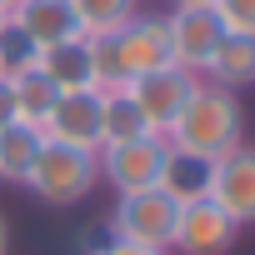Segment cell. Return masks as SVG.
<instances>
[{"mask_svg":"<svg viewBox=\"0 0 255 255\" xmlns=\"http://www.w3.org/2000/svg\"><path fill=\"white\" fill-rule=\"evenodd\" d=\"M240 140H245L240 95L225 90V85H210V80H200L190 90L185 110L175 115V125L165 130V145L170 150H185V155H200V160H220Z\"/></svg>","mask_w":255,"mask_h":255,"instance_id":"6da1fadb","label":"cell"},{"mask_svg":"<svg viewBox=\"0 0 255 255\" xmlns=\"http://www.w3.org/2000/svg\"><path fill=\"white\" fill-rule=\"evenodd\" d=\"M200 85V75L195 70H185V65H160V70H150V75H135V80H125V95L135 100V110L145 115V125L155 135H165L170 125H175V115L185 110V100H190V90Z\"/></svg>","mask_w":255,"mask_h":255,"instance_id":"8992f818","label":"cell"},{"mask_svg":"<svg viewBox=\"0 0 255 255\" xmlns=\"http://www.w3.org/2000/svg\"><path fill=\"white\" fill-rule=\"evenodd\" d=\"M175 5H210V0H175Z\"/></svg>","mask_w":255,"mask_h":255,"instance_id":"603a6c76","label":"cell"},{"mask_svg":"<svg viewBox=\"0 0 255 255\" xmlns=\"http://www.w3.org/2000/svg\"><path fill=\"white\" fill-rule=\"evenodd\" d=\"M80 35H110L135 15V0H70Z\"/></svg>","mask_w":255,"mask_h":255,"instance_id":"ac0fdd59","label":"cell"},{"mask_svg":"<svg viewBox=\"0 0 255 255\" xmlns=\"http://www.w3.org/2000/svg\"><path fill=\"white\" fill-rule=\"evenodd\" d=\"M5 25H10L20 40H30L35 50H45V45H55V40L80 35L70 0H15V5L5 10Z\"/></svg>","mask_w":255,"mask_h":255,"instance_id":"8fae6325","label":"cell"},{"mask_svg":"<svg viewBox=\"0 0 255 255\" xmlns=\"http://www.w3.org/2000/svg\"><path fill=\"white\" fill-rule=\"evenodd\" d=\"M200 80H210V85H225V90H245L250 80H255V35H220V45L210 50V60H205V70H200Z\"/></svg>","mask_w":255,"mask_h":255,"instance_id":"4fadbf2b","label":"cell"},{"mask_svg":"<svg viewBox=\"0 0 255 255\" xmlns=\"http://www.w3.org/2000/svg\"><path fill=\"white\" fill-rule=\"evenodd\" d=\"M0 25H5V15H0Z\"/></svg>","mask_w":255,"mask_h":255,"instance_id":"d4e9b609","label":"cell"},{"mask_svg":"<svg viewBox=\"0 0 255 255\" xmlns=\"http://www.w3.org/2000/svg\"><path fill=\"white\" fill-rule=\"evenodd\" d=\"M205 200L215 210H225L235 225L255 220V150L240 140L235 150H225L220 160H210V190Z\"/></svg>","mask_w":255,"mask_h":255,"instance_id":"ba28073f","label":"cell"},{"mask_svg":"<svg viewBox=\"0 0 255 255\" xmlns=\"http://www.w3.org/2000/svg\"><path fill=\"white\" fill-rule=\"evenodd\" d=\"M40 135L95 155L100 140H105V90H65V95L50 105Z\"/></svg>","mask_w":255,"mask_h":255,"instance_id":"52a82bcc","label":"cell"},{"mask_svg":"<svg viewBox=\"0 0 255 255\" xmlns=\"http://www.w3.org/2000/svg\"><path fill=\"white\" fill-rule=\"evenodd\" d=\"M175 215H180V205H175L160 185L130 190V195H115L110 235H115V240H130V245H150V250H170V240H175Z\"/></svg>","mask_w":255,"mask_h":255,"instance_id":"277c9868","label":"cell"},{"mask_svg":"<svg viewBox=\"0 0 255 255\" xmlns=\"http://www.w3.org/2000/svg\"><path fill=\"white\" fill-rule=\"evenodd\" d=\"M165 35H170V60L200 75L205 60H210V50L220 45L225 25H220L215 5H175L165 15Z\"/></svg>","mask_w":255,"mask_h":255,"instance_id":"9c48e42d","label":"cell"},{"mask_svg":"<svg viewBox=\"0 0 255 255\" xmlns=\"http://www.w3.org/2000/svg\"><path fill=\"white\" fill-rule=\"evenodd\" d=\"M95 155L90 150H75V145H60V140H40V155L25 175V190L45 205H75L95 190Z\"/></svg>","mask_w":255,"mask_h":255,"instance_id":"3957f363","label":"cell"},{"mask_svg":"<svg viewBox=\"0 0 255 255\" xmlns=\"http://www.w3.org/2000/svg\"><path fill=\"white\" fill-rule=\"evenodd\" d=\"M135 135H155V130L145 125V115L135 110V100L125 95V85L105 90V140H100V145H110V140H135Z\"/></svg>","mask_w":255,"mask_h":255,"instance_id":"e0dca14e","label":"cell"},{"mask_svg":"<svg viewBox=\"0 0 255 255\" xmlns=\"http://www.w3.org/2000/svg\"><path fill=\"white\" fill-rule=\"evenodd\" d=\"M230 35H255V0H210Z\"/></svg>","mask_w":255,"mask_h":255,"instance_id":"d6986e66","label":"cell"},{"mask_svg":"<svg viewBox=\"0 0 255 255\" xmlns=\"http://www.w3.org/2000/svg\"><path fill=\"white\" fill-rule=\"evenodd\" d=\"M85 40H90V55H95V90H115V85L135 80V75L175 65L170 60V35H165V15H150V10H135L120 30L85 35Z\"/></svg>","mask_w":255,"mask_h":255,"instance_id":"7a4b0ae2","label":"cell"},{"mask_svg":"<svg viewBox=\"0 0 255 255\" xmlns=\"http://www.w3.org/2000/svg\"><path fill=\"white\" fill-rule=\"evenodd\" d=\"M90 255H170V250H150V245H130V240H115V235H105Z\"/></svg>","mask_w":255,"mask_h":255,"instance_id":"ffe728a7","label":"cell"},{"mask_svg":"<svg viewBox=\"0 0 255 255\" xmlns=\"http://www.w3.org/2000/svg\"><path fill=\"white\" fill-rule=\"evenodd\" d=\"M20 120V110H15V90H10V80L0 75V130H5V125H15Z\"/></svg>","mask_w":255,"mask_h":255,"instance_id":"44dd1931","label":"cell"},{"mask_svg":"<svg viewBox=\"0 0 255 255\" xmlns=\"http://www.w3.org/2000/svg\"><path fill=\"white\" fill-rule=\"evenodd\" d=\"M175 205H190V200H205L210 190V160L200 155H185V150H170L165 145V165H160V180H155Z\"/></svg>","mask_w":255,"mask_h":255,"instance_id":"5bb4252c","label":"cell"},{"mask_svg":"<svg viewBox=\"0 0 255 255\" xmlns=\"http://www.w3.org/2000/svg\"><path fill=\"white\" fill-rule=\"evenodd\" d=\"M10 80V90H15V110H20V120L25 125H45V115H50V105L60 100V90L50 85V75L40 70V60L30 65V70H20V75H5Z\"/></svg>","mask_w":255,"mask_h":255,"instance_id":"2e32d148","label":"cell"},{"mask_svg":"<svg viewBox=\"0 0 255 255\" xmlns=\"http://www.w3.org/2000/svg\"><path fill=\"white\" fill-rule=\"evenodd\" d=\"M235 235H240V225H235L225 210H215L210 200H190V205H180V215H175V240H170V250H175V255H225V250L235 245Z\"/></svg>","mask_w":255,"mask_h":255,"instance_id":"30bf717a","label":"cell"},{"mask_svg":"<svg viewBox=\"0 0 255 255\" xmlns=\"http://www.w3.org/2000/svg\"><path fill=\"white\" fill-rule=\"evenodd\" d=\"M40 140H45V135L35 130V125H25V120L5 125V130H0V180L25 185V175H30L35 155H40Z\"/></svg>","mask_w":255,"mask_h":255,"instance_id":"9a60e30c","label":"cell"},{"mask_svg":"<svg viewBox=\"0 0 255 255\" xmlns=\"http://www.w3.org/2000/svg\"><path fill=\"white\" fill-rule=\"evenodd\" d=\"M10 250V225H5V215H0V255Z\"/></svg>","mask_w":255,"mask_h":255,"instance_id":"7402d4cb","label":"cell"},{"mask_svg":"<svg viewBox=\"0 0 255 255\" xmlns=\"http://www.w3.org/2000/svg\"><path fill=\"white\" fill-rule=\"evenodd\" d=\"M165 165V135H135V140H110L95 150V175L115 190V195H130V190H150L160 180Z\"/></svg>","mask_w":255,"mask_h":255,"instance_id":"5b68a950","label":"cell"},{"mask_svg":"<svg viewBox=\"0 0 255 255\" xmlns=\"http://www.w3.org/2000/svg\"><path fill=\"white\" fill-rule=\"evenodd\" d=\"M40 70L50 75V85L65 95V90H95V55H90V40L85 35H70V40H55L40 50Z\"/></svg>","mask_w":255,"mask_h":255,"instance_id":"7c38bea8","label":"cell"},{"mask_svg":"<svg viewBox=\"0 0 255 255\" xmlns=\"http://www.w3.org/2000/svg\"><path fill=\"white\" fill-rule=\"evenodd\" d=\"M10 5H15V0H0V15H5V10H10Z\"/></svg>","mask_w":255,"mask_h":255,"instance_id":"cb8c5ba5","label":"cell"}]
</instances>
